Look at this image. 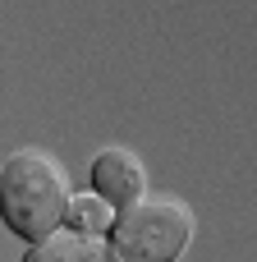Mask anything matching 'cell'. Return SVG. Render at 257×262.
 <instances>
[{"label": "cell", "instance_id": "6da1fadb", "mask_svg": "<svg viewBox=\"0 0 257 262\" xmlns=\"http://www.w3.org/2000/svg\"><path fill=\"white\" fill-rule=\"evenodd\" d=\"M69 193V175L51 152L18 147L0 161V221L28 244L60 230Z\"/></svg>", "mask_w": 257, "mask_h": 262}, {"label": "cell", "instance_id": "7a4b0ae2", "mask_svg": "<svg viewBox=\"0 0 257 262\" xmlns=\"http://www.w3.org/2000/svg\"><path fill=\"white\" fill-rule=\"evenodd\" d=\"M115 262H175L193 239V212L175 198H133L115 207L106 230Z\"/></svg>", "mask_w": 257, "mask_h": 262}, {"label": "cell", "instance_id": "3957f363", "mask_svg": "<svg viewBox=\"0 0 257 262\" xmlns=\"http://www.w3.org/2000/svg\"><path fill=\"white\" fill-rule=\"evenodd\" d=\"M92 193H101L110 207H124L147 193V166L129 147H106L92 161Z\"/></svg>", "mask_w": 257, "mask_h": 262}, {"label": "cell", "instance_id": "277c9868", "mask_svg": "<svg viewBox=\"0 0 257 262\" xmlns=\"http://www.w3.org/2000/svg\"><path fill=\"white\" fill-rule=\"evenodd\" d=\"M23 262H115L110 258V244L101 235H83V230H51L46 239L28 244Z\"/></svg>", "mask_w": 257, "mask_h": 262}, {"label": "cell", "instance_id": "5b68a950", "mask_svg": "<svg viewBox=\"0 0 257 262\" xmlns=\"http://www.w3.org/2000/svg\"><path fill=\"white\" fill-rule=\"evenodd\" d=\"M110 221H115V207H110L101 193H69V203H64V221H60V226L83 230V235H106Z\"/></svg>", "mask_w": 257, "mask_h": 262}]
</instances>
